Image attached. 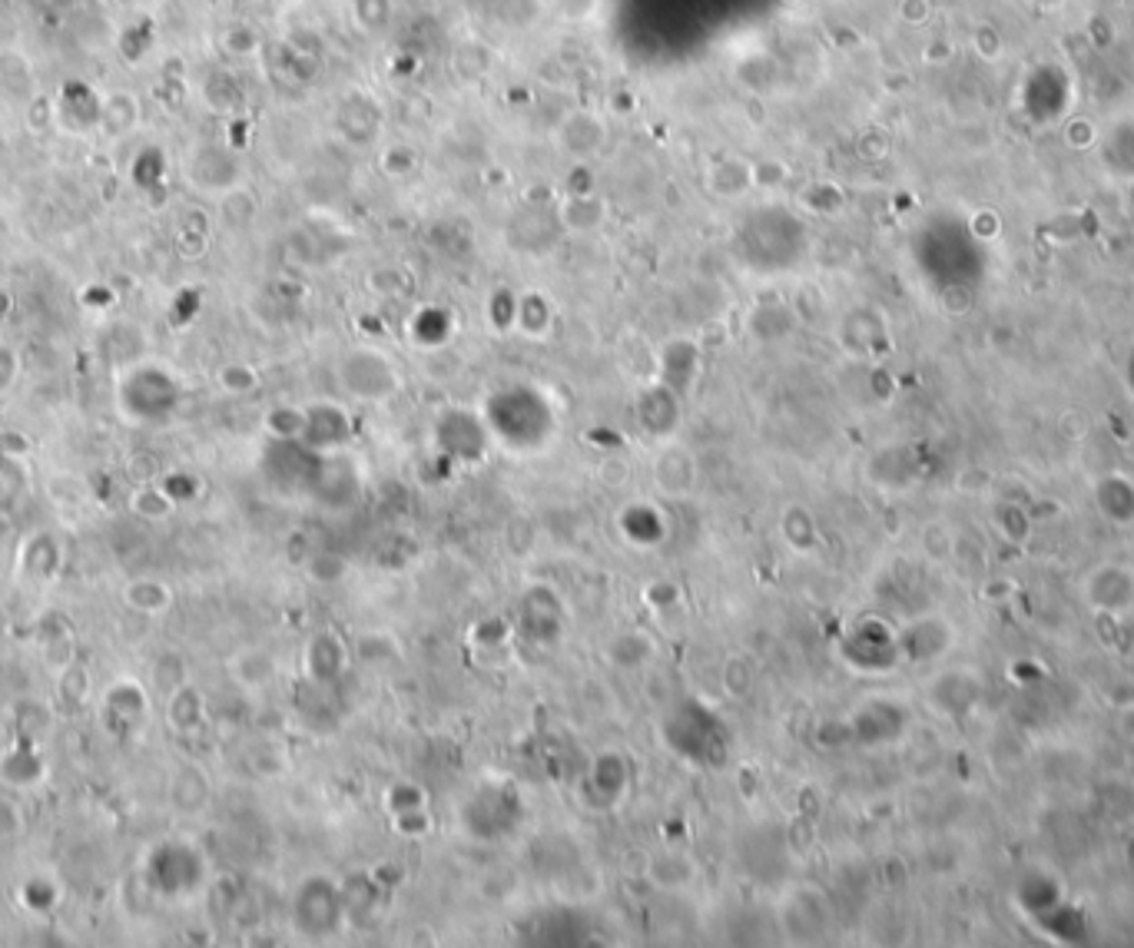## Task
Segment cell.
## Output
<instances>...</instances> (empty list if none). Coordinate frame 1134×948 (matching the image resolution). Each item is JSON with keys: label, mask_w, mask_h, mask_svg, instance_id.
<instances>
[{"label": "cell", "mask_w": 1134, "mask_h": 948, "mask_svg": "<svg viewBox=\"0 0 1134 948\" xmlns=\"http://www.w3.org/2000/svg\"><path fill=\"white\" fill-rule=\"evenodd\" d=\"M554 146L571 159H591L607 146V119L594 110H571L554 126Z\"/></svg>", "instance_id": "1"}, {"label": "cell", "mask_w": 1134, "mask_h": 948, "mask_svg": "<svg viewBox=\"0 0 1134 948\" xmlns=\"http://www.w3.org/2000/svg\"><path fill=\"white\" fill-rule=\"evenodd\" d=\"M342 378L352 388V395H362V398H378V395H388L395 388V375H392L388 362L372 355V352H355L342 365Z\"/></svg>", "instance_id": "2"}, {"label": "cell", "mask_w": 1134, "mask_h": 948, "mask_svg": "<svg viewBox=\"0 0 1134 948\" xmlns=\"http://www.w3.org/2000/svg\"><path fill=\"white\" fill-rule=\"evenodd\" d=\"M558 216H561V226L568 232H594L604 219H607V206L604 199H597L594 192L587 196H568L561 206H558Z\"/></svg>", "instance_id": "3"}, {"label": "cell", "mask_w": 1134, "mask_h": 948, "mask_svg": "<svg viewBox=\"0 0 1134 948\" xmlns=\"http://www.w3.org/2000/svg\"><path fill=\"white\" fill-rule=\"evenodd\" d=\"M123 604L129 607V611H136V614H159V611H166L169 607V587L166 584H159V581H133V584H126V591H123Z\"/></svg>", "instance_id": "4"}, {"label": "cell", "mask_w": 1134, "mask_h": 948, "mask_svg": "<svg viewBox=\"0 0 1134 948\" xmlns=\"http://www.w3.org/2000/svg\"><path fill=\"white\" fill-rule=\"evenodd\" d=\"M169 720H173L176 730H193V727H199V720H202L199 690H193V687H176L173 697H169Z\"/></svg>", "instance_id": "5"}, {"label": "cell", "mask_w": 1134, "mask_h": 948, "mask_svg": "<svg viewBox=\"0 0 1134 948\" xmlns=\"http://www.w3.org/2000/svg\"><path fill=\"white\" fill-rule=\"evenodd\" d=\"M415 166H418V153H415V146H408V143H392V146H385V149L378 153V169H382L385 176H392V179L408 176Z\"/></svg>", "instance_id": "6"}, {"label": "cell", "mask_w": 1134, "mask_h": 948, "mask_svg": "<svg viewBox=\"0 0 1134 948\" xmlns=\"http://www.w3.org/2000/svg\"><path fill=\"white\" fill-rule=\"evenodd\" d=\"M392 0H352V13L365 30H382L392 20Z\"/></svg>", "instance_id": "7"}, {"label": "cell", "mask_w": 1134, "mask_h": 948, "mask_svg": "<svg viewBox=\"0 0 1134 948\" xmlns=\"http://www.w3.org/2000/svg\"><path fill=\"white\" fill-rule=\"evenodd\" d=\"M173 508L169 494L166 491H156V488H143L133 494V511L143 514V518H166Z\"/></svg>", "instance_id": "8"}, {"label": "cell", "mask_w": 1134, "mask_h": 948, "mask_svg": "<svg viewBox=\"0 0 1134 948\" xmlns=\"http://www.w3.org/2000/svg\"><path fill=\"white\" fill-rule=\"evenodd\" d=\"M750 169H753V186H760V189H777L790 176V166L780 159H757V163H750Z\"/></svg>", "instance_id": "9"}, {"label": "cell", "mask_w": 1134, "mask_h": 948, "mask_svg": "<svg viewBox=\"0 0 1134 948\" xmlns=\"http://www.w3.org/2000/svg\"><path fill=\"white\" fill-rule=\"evenodd\" d=\"M564 189L568 196H587L594 192V169L587 159H571L568 173H564Z\"/></svg>", "instance_id": "10"}, {"label": "cell", "mask_w": 1134, "mask_h": 948, "mask_svg": "<svg viewBox=\"0 0 1134 948\" xmlns=\"http://www.w3.org/2000/svg\"><path fill=\"white\" fill-rule=\"evenodd\" d=\"M601 0H554V13L564 23H587L597 13Z\"/></svg>", "instance_id": "11"}, {"label": "cell", "mask_w": 1134, "mask_h": 948, "mask_svg": "<svg viewBox=\"0 0 1134 948\" xmlns=\"http://www.w3.org/2000/svg\"><path fill=\"white\" fill-rule=\"evenodd\" d=\"M219 385L232 395H242V392L256 388V372L249 365H226L219 372Z\"/></svg>", "instance_id": "12"}, {"label": "cell", "mask_w": 1134, "mask_h": 948, "mask_svg": "<svg viewBox=\"0 0 1134 948\" xmlns=\"http://www.w3.org/2000/svg\"><path fill=\"white\" fill-rule=\"evenodd\" d=\"M637 106H641V103H637V96H634L631 90L611 96V110H614V113H624V116H627V113H634Z\"/></svg>", "instance_id": "13"}, {"label": "cell", "mask_w": 1134, "mask_h": 948, "mask_svg": "<svg viewBox=\"0 0 1134 948\" xmlns=\"http://www.w3.org/2000/svg\"><path fill=\"white\" fill-rule=\"evenodd\" d=\"M780 3H787V7H793V3H800V0H780Z\"/></svg>", "instance_id": "14"}]
</instances>
